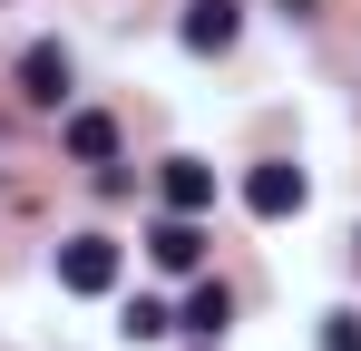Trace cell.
<instances>
[{
  "label": "cell",
  "mask_w": 361,
  "mask_h": 351,
  "mask_svg": "<svg viewBox=\"0 0 361 351\" xmlns=\"http://www.w3.org/2000/svg\"><path fill=\"white\" fill-rule=\"evenodd\" d=\"M59 292H78V302L118 292V244H108V234H68L59 244Z\"/></svg>",
  "instance_id": "obj_1"
},
{
  "label": "cell",
  "mask_w": 361,
  "mask_h": 351,
  "mask_svg": "<svg viewBox=\"0 0 361 351\" xmlns=\"http://www.w3.org/2000/svg\"><path fill=\"white\" fill-rule=\"evenodd\" d=\"M302 195H312V185H302V166H283V156H264V166L244 176V205H254L264 225H283V215H302Z\"/></svg>",
  "instance_id": "obj_2"
},
{
  "label": "cell",
  "mask_w": 361,
  "mask_h": 351,
  "mask_svg": "<svg viewBox=\"0 0 361 351\" xmlns=\"http://www.w3.org/2000/svg\"><path fill=\"white\" fill-rule=\"evenodd\" d=\"M147 264H157V273H195V264H205V225H195V215H157V225H147Z\"/></svg>",
  "instance_id": "obj_3"
},
{
  "label": "cell",
  "mask_w": 361,
  "mask_h": 351,
  "mask_svg": "<svg viewBox=\"0 0 361 351\" xmlns=\"http://www.w3.org/2000/svg\"><path fill=\"white\" fill-rule=\"evenodd\" d=\"M20 98H39V108L68 98V49L59 39H30V49H20Z\"/></svg>",
  "instance_id": "obj_4"
},
{
  "label": "cell",
  "mask_w": 361,
  "mask_h": 351,
  "mask_svg": "<svg viewBox=\"0 0 361 351\" xmlns=\"http://www.w3.org/2000/svg\"><path fill=\"white\" fill-rule=\"evenodd\" d=\"M157 185H166V215H205L215 205V166H195V156H166Z\"/></svg>",
  "instance_id": "obj_5"
},
{
  "label": "cell",
  "mask_w": 361,
  "mask_h": 351,
  "mask_svg": "<svg viewBox=\"0 0 361 351\" xmlns=\"http://www.w3.org/2000/svg\"><path fill=\"white\" fill-rule=\"evenodd\" d=\"M235 30H244V10H235V0H195V10H185V49H205V58H215V49H235Z\"/></svg>",
  "instance_id": "obj_6"
},
{
  "label": "cell",
  "mask_w": 361,
  "mask_h": 351,
  "mask_svg": "<svg viewBox=\"0 0 361 351\" xmlns=\"http://www.w3.org/2000/svg\"><path fill=\"white\" fill-rule=\"evenodd\" d=\"M68 156H78V166H108V156H118V117L78 108V117H68Z\"/></svg>",
  "instance_id": "obj_7"
},
{
  "label": "cell",
  "mask_w": 361,
  "mask_h": 351,
  "mask_svg": "<svg viewBox=\"0 0 361 351\" xmlns=\"http://www.w3.org/2000/svg\"><path fill=\"white\" fill-rule=\"evenodd\" d=\"M176 322H185V332H205V342H215V332L235 322V302H225V283H195V302H185Z\"/></svg>",
  "instance_id": "obj_8"
},
{
  "label": "cell",
  "mask_w": 361,
  "mask_h": 351,
  "mask_svg": "<svg viewBox=\"0 0 361 351\" xmlns=\"http://www.w3.org/2000/svg\"><path fill=\"white\" fill-rule=\"evenodd\" d=\"M118 332H127V342H166V332H176V312H166V302H127Z\"/></svg>",
  "instance_id": "obj_9"
},
{
  "label": "cell",
  "mask_w": 361,
  "mask_h": 351,
  "mask_svg": "<svg viewBox=\"0 0 361 351\" xmlns=\"http://www.w3.org/2000/svg\"><path fill=\"white\" fill-rule=\"evenodd\" d=\"M322 351H361V312H322Z\"/></svg>",
  "instance_id": "obj_10"
}]
</instances>
